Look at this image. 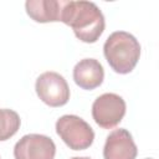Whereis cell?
Here are the masks:
<instances>
[{
  "instance_id": "cell-1",
  "label": "cell",
  "mask_w": 159,
  "mask_h": 159,
  "mask_svg": "<svg viewBox=\"0 0 159 159\" xmlns=\"http://www.w3.org/2000/svg\"><path fill=\"white\" fill-rule=\"evenodd\" d=\"M61 21L72 27L76 37L83 42H96L104 30V16L92 1L65 0Z\"/></svg>"
},
{
  "instance_id": "cell-12",
  "label": "cell",
  "mask_w": 159,
  "mask_h": 159,
  "mask_svg": "<svg viewBox=\"0 0 159 159\" xmlns=\"http://www.w3.org/2000/svg\"><path fill=\"white\" fill-rule=\"evenodd\" d=\"M145 159H152V158H145Z\"/></svg>"
},
{
  "instance_id": "cell-2",
  "label": "cell",
  "mask_w": 159,
  "mask_h": 159,
  "mask_svg": "<svg viewBox=\"0 0 159 159\" xmlns=\"http://www.w3.org/2000/svg\"><path fill=\"white\" fill-rule=\"evenodd\" d=\"M103 52L107 62L117 73H129L140 56V45L129 32L116 31L104 42Z\"/></svg>"
},
{
  "instance_id": "cell-11",
  "label": "cell",
  "mask_w": 159,
  "mask_h": 159,
  "mask_svg": "<svg viewBox=\"0 0 159 159\" xmlns=\"http://www.w3.org/2000/svg\"><path fill=\"white\" fill-rule=\"evenodd\" d=\"M71 159H91V158H88V157H73Z\"/></svg>"
},
{
  "instance_id": "cell-3",
  "label": "cell",
  "mask_w": 159,
  "mask_h": 159,
  "mask_svg": "<svg viewBox=\"0 0 159 159\" xmlns=\"http://www.w3.org/2000/svg\"><path fill=\"white\" fill-rule=\"evenodd\" d=\"M56 132L70 149L83 150L92 145L94 132L82 118L73 114H65L56 122Z\"/></svg>"
},
{
  "instance_id": "cell-5",
  "label": "cell",
  "mask_w": 159,
  "mask_h": 159,
  "mask_svg": "<svg viewBox=\"0 0 159 159\" xmlns=\"http://www.w3.org/2000/svg\"><path fill=\"white\" fill-rule=\"evenodd\" d=\"M39 98L50 107H61L70 99V88L66 80L57 72H43L35 84Z\"/></svg>"
},
{
  "instance_id": "cell-10",
  "label": "cell",
  "mask_w": 159,
  "mask_h": 159,
  "mask_svg": "<svg viewBox=\"0 0 159 159\" xmlns=\"http://www.w3.org/2000/svg\"><path fill=\"white\" fill-rule=\"evenodd\" d=\"M20 117L12 109H0V142L11 138L20 128Z\"/></svg>"
},
{
  "instance_id": "cell-9",
  "label": "cell",
  "mask_w": 159,
  "mask_h": 159,
  "mask_svg": "<svg viewBox=\"0 0 159 159\" xmlns=\"http://www.w3.org/2000/svg\"><path fill=\"white\" fill-rule=\"evenodd\" d=\"M65 0H27L25 2L27 15L36 22L61 21Z\"/></svg>"
},
{
  "instance_id": "cell-6",
  "label": "cell",
  "mask_w": 159,
  "mask_h": 159,
  "mask_svg": "<svg viewBox=\"0 0 159 159\" xmlns=\"http://www.w3.org/2000/svg\"><path fill=\"white\" fill-rule=\"evenodd\" d=\"M55 154L53 140L42 134H26L14 148L15 159H53Z\"/></svg>"
},
{
  "instance_id": "cell-7",
  "label": "cell",
  "mask_w": 159,
  "mask_h": 159,
  "mask_svg": "<svg viewBox=\"0 0 159 159\" xmlns=\"http://www.w3.org/2000/svg\"><path fill=\"white\" fill-rule=\"evenodd\" d=\"M137 153V145L127 129H114L106 139L103 148L104 159H135Z\"/></svg>"
},
{
  "instance_id": "cell-4",
  "label": "cell",
  "mask_w": 159,
  "mask_h": 159,
  "mask_svg": "<svg viewBox=\"0 0 159 159\" xmlns=\"http://www.w3.org/2000/svg\"><path fill=\"white\" fill-rule=\"evenodd\" d=\"M125 114V102L116 93H103L92 104V117L94 122L104 129H112L123 119Z\"/></svg>"
},
{
  "instance_id": "cell-8",
  "label": "cell",
  "mask_w": 159,
  "mask_h": 159,
  "mask_svg": "<svg viewBox=\"0 0 159 159\" xmlns=\"http://www.w3.org/2000/svg\"><path fill=\"white\" fill-rule=\"evenodd\" d=\"M104 78V71L99 61L94 58H83L73 68V80L77 86L91 91L99 87Z\"/></svg>"
}]
</instances>
